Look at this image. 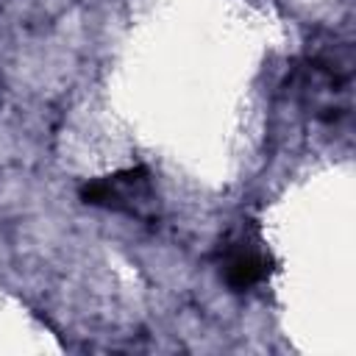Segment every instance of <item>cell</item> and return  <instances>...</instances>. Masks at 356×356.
<instances>
[{
  "mask_svg": "<svg viewBox=\"0 0 356 356\" xmlns=\"http://www.w3.org/2000/svg\"><path fill=\"white\" fill-rule=\"evenodd\" d=\"M267 273H270V261L259 248H253L248 242H236V245L225 248L222 278L231 289L245 292V289L256 286L259 281H264Z\"/></svg>",
  "mask_w": 356,
  "mask_h": 356,
  "instance_id": "cell-2",
  "label": "cell"
},
{
  "mask_svg": "<svg viewBox=\"0 0 356 356\" xmlns=\"http://www.w3.org/2000/svg\"><path fill=\"white\" fill-rule=\"evenodd\" d=\"M150 197V175L145 167H131L114 175L92 178L81 186V200L92 206H108L120 211L139 214V203Z\"/></svg>",
  "mask_w": 356,
  "mask_h": 356,
  "instance_id": "cell-1",
  "label": "cell"
}]
</instances>
